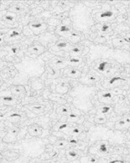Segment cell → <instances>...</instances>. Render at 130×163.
I'll return each instance as SVG.
<instances>
[{
	"label": "cell",
	"mask_w": 130,
	"mask_h": 163,
	"mask_svg": "<svg viewBox=\"0 0 130 163\" xmlns=\"http://www.w3.org/2000/svg\"><path fill=\"white\" fill-rule=\"evenodd\" d=\"M129 101H130V97H129Z\"/></svg>",
	"instance_id": "49"
},
{
	"label": "cell",
	"mask_w": 130,
	"mask_h": 163,
	"mask_svg": "<svg viewBox=\"0 0 130 163\" xmlns=\"http://www.w3.org/2000/svg\"><path fill=\"white\" fill-rule=\"evenodd\" d=\"M112 110V108L109 107V106H103L102 108H100V109L98 110V114H103V115H106L108 114L109 112H111Z\"/></svg>",
	"instance_id": "37"
},
{
	"label": "cell",
	"mask_w": 130,
	"mask_h": 163,
	"mask_svg": "<svg viewBox=\"0 0 130 163\" xmlns=\"http://www.w3.org/2000/svg\"><path fill=\"white\" fill-rule=\"evenodd\" d=\"M70 65L69 60L62 57H54L50 61V66L56 70H61L62 68L67 67Z\"/></svg>",
	"instance_id": "7"
},
{
	"label": "cell",
	"mask_w": 130,
	"mask_h": 163,
	"mask_svg": "<svg viewBox=\"0 0 130 163\" xmlns=\"http://www.w3.org/2000/svg\"><path fill=\"white\" fill-rule=\"evenodd\" d=\"M50 99L51 101H54L58 104H61L62 105H64L66 104V99L65 98H63V96L62 94H59V93H54V94H51L50 97Z\"/></svg>",
	"instance_id": "26"
},
{
	"label": "cell",
	"mask_w": 130,
	"mask_h": 163,
	"mask_svg": "<svg viewBox=\"0 0 130 163\" xmlns=\"http://www.w3.org/2000/svg\"><path fill=\"white\" fill-rule=\"evenodd\" d=\"M56 113H57L59 115H67L69 113H71V109H70V107L66 105H62L61 107H59L56 110Z\"/></svg>",
	"instance_id": "30"
},
{
	"label": "cell",
	"mask_w": 130,
	"mask_h": 163,
	"mask_svg": "<svg viewBox=\"0 0 130 163\" xmlns=\"http://www.w3.org/2000/svg\"><path fill=\"white\" fill-rule=\"evenodd\" d=\"M69 62H70V65L79 66L82 62V59L78 57V56H72V57L69 59Z\"/></svg>",
	"instance_id": "33"
},
{
	"label": "cell",
	"mask_w": 130,
	"mask_h": 163,
	"mask_svg": "<svg viewBox=\"0 0 130 163\" xmlns=\"http://www.w3.org/2000/svg\"><path fill=\"white\" fill-rule=\"evenodd\" d=\"M72 47L71 46V44L68 41H63V40H60L56 43L53 45L51 46V51H55V52H59L62 51H69L71 50V48Z\"/></svg>",
	"instance_id": "11"
},
{
	"label": "cell",
	"mask_w": 130,
	"mask_h": 163,
	"mask_svg": "<svg viewBox=\"0 0 130 163\" xmlns=\"http://www.w3.org/2000/svg\"><path fill=\"white\" fill-rule=\"evenodd\" d=\"M99 29L102 33H107L111 30V25H108V24H103L101 26H99Z\"/></svg>",
	"instance_id": "40"
},
{
	"label": "cell",
	"mask_w": 130,
	"mask_h": 163,
	"mask_svg": "<svg viewBox=\"0 0 130 163\" xmlns=\"http://www.w3.org/2000/svg\"><path fill=\"white\" fill-rule=\"evenodd\" d=\"M11 94H13L14 96H22L23 94H25L26 93L25 87L23 85L20 84H15V85H12L10 87Z\"/></svg>",
	"instance_id": "17"
},
{
	"label": "cell",
	"mask_w": 130,
	"mask_h": 163,
	"mask_svg": "<svg viewBox=\"0 0 130 163\" xmlns=\"http://www.w3.org/2000/svg\"><path fill=\"white\" fill-rule=\"evenodd\" d=\"M81 161H83V162H97L98 159L93 158V157H86V158H82Z\"/></svg>",
	"instance_id": "44"
},
{
	"label": "cell",
	"mask_w": 130,
	"mask_h": 163,
	"mask_svg": "<svg viewBox=\"0 0 130 163\" xmlns=\"http://www.w3.org/2000/svg\"><path fill=\"white\" fill-rule=\"evenodd\" d=\"M28 109L32 111L35 114H40L44 111L45 109V106L40 104H32V105L28 106Z\"/></svg>",
	"instance_id": "27"
},
{
	"label": "cell",
	"mask_w": 130,
	"mask_h": 163,
	"mask_svg": "<svg viewBox=\"0 0 130 163\" xmlns=\"http://www.w3.org/2000/svg\"><path fill=\"white\" fill-rule=\"evenodd\" d=\"M123 91L119 88H113L112 90L105 92V93H101L98 94V99L100 102H108V100H111L115 95L121 94Z\"/></svg>",
	"instance_id": "8"
},
{
	"label": "cell",
	"mask_w": 130,
	"mask_h": 163,
	"mask_svg": "<svg viewBox=\"0 0 130 163\" xmlns=\"http://www.w3.org/2000/svg\"><path fill=\"white\" fill-rule=\"evenodd\" d=\"M3 19L7 23H14L16 21V14L12 13V12H7L3 16Z\"/></svg>",
	"instance_id": "28"
},
{
	"label": "cell",
	"mask_w": 130,
	"mask_h": 163,
	"mask_svg": "<svg viewBox=\"0 0 130 163\" xmlns=\"http://www.w3.org/2000/svg\"><path fill=\"white\" fill-rule=\"evenodd\" d=\"M28 132H29V134L31 136H40L42 134V133H43V131H42V129L39 125L32 124V125H30L29 127Z\"/></svg>",
	"instance_id": "23"
},
{
	"label": "cell",
	"mask_w": 130,
	"mask_h": 163,
	"mask_svg": "<svg viewBox=\"0 0 130 163\" xmlns=\"http://www.w3.org/2000/svg\"><path fill=\"white\" fill-rule=\"evenodd\" d=\"M112 44L114 46H121L123 45L130 44V36L123 37V38H115L112 40Z\"/></svg>",
	"instance_id": "24"
},
{
	"label": "cell",
	"mask_w": 130,
	"mask_h": 163,
	"mask_svg": "<svg viewBox=\"0 0 130 163\" xmlns=\"http://www.w3.org/2000/svg\"><path fill=\"white\" fill-rule=\"evenodd\" d=\"M70 53L74 56H82V54H84L82 48L79 47V46H72L70 50Z\"/></svg>",
	"instance_id": "31"
},
{
	"label": "cell",
	"mask_w": 130,
	"mask_h": 163,
	"mask_svg": "<svg viewBox=\"0 0 130 163\" xmlns=\"http://www.w3.org/2000/svg\"><path fill=\"white\" fill-rule=\"evenodd\" d=\"M64 38H65L66 40L71 41V42H72V43H77V42H79L81 39H82V36H81V34H79L78 32L74 31V30H72V31L69 32Z\"/></svg>",
	"instance_id": "22"
},
{
	"label": "cell",
	"mask_w": 130,
	"mask_h": 163,
	"mask_svg": "<svg viewBox=\"0 0 130 163\" xmlns=\"http://www.w3.org/2000/svg\"><path fill=\"white\" fill-rule=\"evenodd\" d=\"M96 87L78 85L71 92L70 95L73 98V104L76 108L87 112L92 108V100L96 94Z\"/></svg>",
	"instance_id": "2"
},
{
	"label": "cell",
	"mask_w": 130,
	"mask_h": 163,
	"mask_svg": "<svg viewBox=\"0 0 130 163\" xmlns=\"http://www.w3.org/2000/svg\"><path fill=\"white\" fill-rule=\"evenodd\" d=\"M70 19H65L64 21L62 22V24L56 27L55 29V34L59 35L60 36L65 37L69 32L72 31V29L70 28Z\"/></svg>",
	"instance_id": "9"
},
{
	"label": "cell",
	"mask_w": 130,
	"mask_h": 163,
	"mask_svg": "<svg viewBox=\"0 0 130 163\" xmlns=\"http://www.w3.org/2000/svg\"><path fill=\"white\" fill-rule=\"evenodd\" d=\"M70 89V84L67 82H60L55 86V92L59 94H65Z\"/></svg>",
	"instance_id": "18"
},
{
	"label": "cell",
	"mask_w": 130,
	"mask_h": 163,
	"mask_svg": "<svg viewBox=\"0 0 130 163\" xmlns=\"http://www.w3.org/2000/svg\"><path fill=\"white\" fill-rule=\"evenodd\" d=\"M127 80L121 77L118 76H114L111 77L110 79L106 81L104 83H102V86L106 88H109L110 87L114 86V84L116 83H126Z\"/></svg>",
	"instance_id": "13"
},
{
	"label": "cell",
	"mask_w": 130,
	"mask_h": 163,
	"mask_svg": "<svg viewBox=\"0 0 130 163\" xmlns=\"http://www.w3.org/2000/svg\"><path fill=\"white\" fill-rule=\"evenodd\" d=\"M107 121V117L103 114H98L94 119V122L98 124H104Z\"/></svg>",
	"instance_id": "36"
},
{
	"label": "cell",
	"mask_w": 130,
	"mask_h": 163,
	"mask_svg": "<svg viewBox=\"0 0 130 163\" xmlns=\"http://www.w3.org/2000/svg\"><path fill=\"white\" fill-rule=\"evenodd\" d=\"M69 127V124L67 123H64V124H58L57 126H55V131H62L63 130H65L67 129Z\"/></svg>",
	"instance_id": "41"
},
{
	"label": "cell",
	"mask_w": 130,
	"mask_h": 163,
	"mask_svg": "<svg viewBox=\"0 0 130 163\" xmlns=\"http://www.w3.org/2000/svg\"><path fill=\"white\" fill-rule=\"evenodd\" d=\"M1 102L3 104L8 106L15 105L18 104V100L14 97V95L10 94H3L1 96Z\"/></svg>",
	"instance_id": "16"
},
{
	"label": "cell",
	"mask_w": 130,
	"mask_h": 163,
	"mask_svg": "<svg viewBox=\"0 0 130 163\" xmlns=\"http://www.w3.org/2000/svg\"><path fill=\"white\" fill-rule=\"evenodd\" d=\"M28 10V7L21 4H15L8 8V12H12L15 14H21L25 13Z\"/></svg>",
	"instance_id": "20"
},
{
	"label": "cell",
	"mask_w": 130,
	"mask_h": 163,
	"mask_svg": "<svg viewBox=\"0 0 130 163\" xmlns=\"http://www.w3.org/2000/svg\"><path fill=\"white\" fill-rule=\"evenodd\" d=\"M64 74L66 76L72 77V78H78V77L82 76V72L76 68H73V67L69 68V67H67L64 71Z\"/></svg>",
	"instance_id": "21"
},
{
	"label": "cell",
	"mask_w": 130,
	"mask_h": 163,
	"mask_svg": "<svg viewBox=\"0 0 130 163\" xmlns=\"http://www.w3.org/2000/svg\"><path fill=\"white\" fill-rule=\"evenodd\" d=\"M22 118V114L18 112H11L8 114V120H18Z\"/></svg>",
	"instance_id": "34"
},
{
	"label": "cell",
	"mask_w": 130,
	"mask_h": 163,
	"mask_svg": "<svg viewBox=\"0 0 130 163\" xmlns=\"http://www.w3.org/2000/svg\"><path fill=\"white\" fill-rule=\"evenodd\" d=\"M69 142H67L65 140H60V141H58L55 143V146L59 149H62V148H65L66 145H68Z\"/></svg>",
	"instance_id": "39"
},
{
	"label": "cell",
	"mask_w": 130,
	"mask_h": 163,
	"mask_svg": "<svg viewBox=\"0 0 130 163\" xmlns=\"http://www.w3.org/2000/svg\"><path fill=\"white\" fill-rule=\"evenodd\" d=\"M45 51V48L43 45L40 44V42L35 41L31 46H29V47L27 48L26 52H27V54L41 55L43 54Z\"/></svg>",
	"instance_id": "10"
},
{
	"label": "cell",
	"mask_w": 130,
	"mask_h": 163,
	"mask_svg": "<svg viewBox=\"0 0 130 163\" xmlns=\"http://www.w3.org/2000/svg\"><path fill=\"white\" fill-rule=\"evenodd\" d=\"M20 50V46H14L10 48V52L11 55H17L18 53V51Z\"/></svg>",
	"instance_id": "42"
},
{
	"label": "cell",
	"mask_w": 130,
	"mask_h": 163,
	"mask_svg": "<svg viewBox=\"0 0 130 163\" xmlns=\"http://www.w3.org/2000/svg\"><path fill=\"white\" fill-rule=\"evenodd\" d=\"M15 67L19 73L18 75L25 77L26 79L32 76H40L45 73V63L43 60L40 58H24L21 62L15 64Z\"/></svg>",
	"instance_id": "3"
},
{
	"label": "cell",
	"mask_w": 130,
	"mask_h": 163,
	"mask_svg": "<svg viewBox=\"0 0 130 163\" xmlns=\"http://www.w3.org/2000/svg\"><path fill=\"white\" fill-rule=\"evenodd\" d=\"M82 78L80 79V82L82 83L83 84H92L95 83L97 82L100 81V76H96L94 74H85V75H82Z\"/></svg>",
	"instance_id": "12"
},
{
	"label": "cell",
	"mask_w": 130,
	"mask_h": 163,
	"mask_svg": "<svg viewBox=\"0 0 130 163\" xmlns=\"http://www.w3.org/2000/svg\"><path fill=\"white\" fill-rule=\"evenodd\" d=\"M111 162H122V161H119V160H115V161H112Z\"/></svg>",
	"instance_id": "47"
},
{
	"label": "cell",
	"mask_w": 130,
	"mask_h": 163,
	"mask_svg": "<svg viewBox=\"0 0 130 163\" xmlns=\"http://www.w3.org/2000/svg\"><path fill=\"white\" fill-rule=\"evenodd\" d=\"M115 12L112 10H105L101 13H98L96 15V19L99 21H106L108 19H111L114 17Z\"/></svg>",
	"instance_id": "15"
},
{
	"label": "cell",
	"mask_w": 130,
	"mask_h": 163,
	"mask_svg": "<svg viewBox=\"0 0 130 163\" xmlns=\"http://www.w3.org/2000/svg\"><path fill=\"white\" fill-rule=\"evenodd\" d=\"M34 35L39 36L45 32L47 29V25L43 21H32L28 25Z\"/></svg>",
	"instance_id": "6"
},
{
	"label": "cell",
	"mask_w": 130,
	"mask_h": 163,
	"mask_svg": "<svg viewBox=\"0 0 130 163\" xmlns=\"http://www.w3.org/2000/svg\"><path fill=\"white\" fill-rule=\"evenodd\" d=\"M130 125V119L128 117H126L123 120H118L115 124V128L118 130H122L124 128H128Z\"/></svg>",
	"instance_id": "25"
},
{
	"label": "cell",
	"mask_w": 130,
	"mask_h": 163,
	"mask_svg": "<svg viewBox=\"0 0 130 163\" xmlns=\"http://www.w3.org/2000/svg\"><path fill=\"white\" fill-rule=\"evenodd\" d=\"M77 142H78V141H77L76 139H70V140H69V143H70V144L76 145V144H77Z\"/></svg>",
	"instance_id": "46"
},
{
	"label": "cell",
	"mask_w": 130,
	"mask_h": 163,
	"mask_svg": "<svg viewBox=\"0 0 130 163\" xmlns=\"http://www.w3.org/2000/svg\"><path fill=\"white\" fill-rule=\"evenodd\" d=\"M128 118H129V119H130V114H129V116H128Z\"/></svg>",
	"instance_id": "48"
},
{
	"label": "cell",
	"mask_w": 130,
	"mask_h": 163,
	"mask_svg": "<svg viewBox=\"0 0 130 163\" xmlns=\"http://www.w3.org/2000/svg\"><path fill=\"white\" fill-rule=\"evenodd\" d=\"M98 59L114 61L120 64H125L130 63V53L123 50L112 49L102 45L91 46L88 54L89 64Z\"/></svg>",
	"instance_id": "1"
},
{
	"label": "cell",
	"mask_w": 130,
	"mask_h": 163,
	"mask_svg": "<svg viewBox=\"0 0 130 163\" xmlns=\"http://www.w3.org/2000/svg\"><path fill=\"white\" fill-rule=\"evenodd\" d=\"M117 63V62L114 61H108V60H104V59H98L95 60L93 62L90 63L92 66L95 70H97L99 73H102L104 74L105 76H110L112 75L116 71V67L113 66V64Z\"/></svg>",
	"instance_id": "5"
},
{
	"label": "cell",
	"mask_w": 130,
	"mask_h": 163,
	"mask_svg": "<svg viewBox=\"0 0 130 163\" xmlns=\"http://www.w3.org/2000/svg\"><path fill=\"white\" fill-rule=\"evenodd\" d=\"M77 156H78V153L75 151H73V150H68L66 151V157L70 161L76 159V158H77Z\"/></svg>",
	"instance_id": "35"
},
{
	"label": "cell",
	"mask_w": 130,
	"mask_h": 163,
	"mask_svg": "<svg viewBox=\"0 0 130 163\" xmlns=\"http://www.w3.org/2000/svg\"><path fill=\"white\" fill-rule=\"evenodd\" d=\"M22 36V32L18 29H10L8 32L5 35L4 40L6 41H11V40H15L19 39Z\"/></svg>",
	"instance_id": "14"
},
{
	"label": "cell",
	"mask_w": 130,
	"mask_h": 163,
	"mask_svg": "<svg viewBox=\"0 0 130 163\" xmlns=\"http://www.w3.org/2000/svg\"><path fill=\"white\" fill-rule=\"evenodd\" d=\"M71 134H73V135H79L81 134V130H80L78 127H75V128H73L72 130Z\"/></svg>",
	"instance_id": "45"
},
{
	"label": "cell",
	"mask_w": 130,
	"mask_h": 163,
	"mask_svg": "<svg viewBox=\"0 0 130 163\" xmlns=\"http://www.w3.org/2000/svg\"><path fill=\"white\" fill-rule=\"evenodd\" d=\"M80 117V114H75V113H69L67 114V120L68 121H76V120H78Z\"/></svg>",
	"instance_id": "38"
},
{
	"label": "cell",
	"mask_w": 130,
	"mask_h": 163,
	"mask_svg": "<svg viewBox=\"0 0 130 163\" xmlns=\"http://www.w3.org/2000/svg\"><path fill=\"white\" fill-rule=\"evenodd\" d=\"M18 130L17 128H12L8 132V134L5 135L3 139L4 142H15L16 141V137L18 134Z\"/></svg>",
	"instance_id": "19"
},
{
	"label": "cell",
	"mask_w": 130,
	"mask_h": 163,
	"mask_svg": "<svg viewBox=\"0 0 130 163\" xmlns=\"http://www.w3.org/2000/svg\"><path fill=\"white\" fill-rule=\"evenodd\" d=\"M59 75V70L55 69L54 67H52L49 65L48 66V75L47 77L48 78H56Z\"/></svg>",
	"instance_id": "29"
},
{
	"label": "cell",
	"mask_w": 130,
	"mask_h": 163,
	"mask_svg": "<svg viewBox=\"0 0 130 163\" xmlns=\"http://www.w3.org/2000/svg\"><path fill=\"white\" fill-rule=\"evenodd\" d=\"M98 151L101 154H107L108 152V145L107 142H102L98 146Z\"/></svg>",
	"instance_id": "32"
},
{
	"label": "cell",
	"mask_w": 130,
	"mask_h": 163,
	"mask_svg": "<svg viewBox=\"0 0 130 163\" xmlns=\"http://www.w3.org/2000/svg\"><path fill=\"white\" fill-rule=\"evenodd\" d=\"M49 24H50L51 25L56 26V27H58V26L60 25L62 23L60 22V20H58V19H56L52 18V19H51L50 20H49Z\"/></svg>",
	"instance_id": "43"
},
{
	"label": "cell",
	"mask_w": 130,
	"mask_h": 163,
	"mask_svg": "<svg viewBox=\"0 0 130 163\" xmlns=\"http://www.w3.org/2000/svg\"><path fill=\"white\" fill-rule=\"evenodd\" d=\"M73 28L79 31H87L94 21L91 16V9L84 4H79L72 11Z\"/></svg>",
	"instance_id": "4"
}]
</instances>
